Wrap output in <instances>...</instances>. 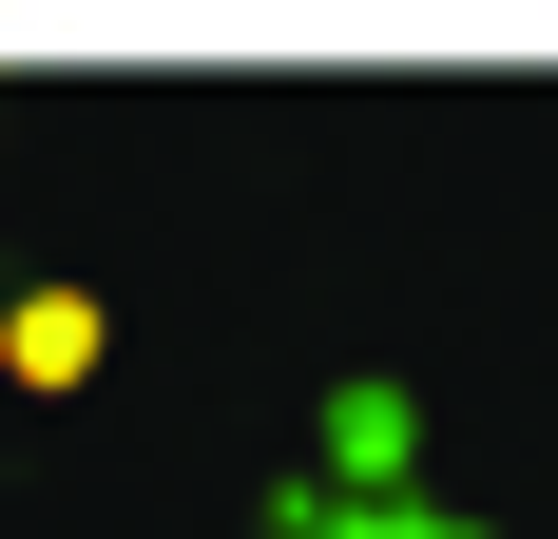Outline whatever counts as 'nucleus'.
Listing matches in <instances>:
<instances>
[{
	"mask_svg": "<svg viewBox=\"0 0 558 539\" xmlns=\"http://www.w3.org/2000/svg\"><path fill=\"white\" fill-rule=\"evenodd\" d=\"M97 347H116L97 289H20V309H0V367H20V385H97Z\"/></svg>",
	"mask_w": 558,
	"mask_h": 539,
	"instance_id": "obj_1",
	"label": "nucleus"
}]
</instances>
